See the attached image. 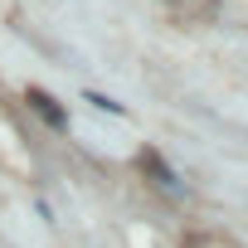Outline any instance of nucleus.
Instances as JSON below:
<instances>
[{
	"label": "nucleus",
	"mask_w": 248,
	"mask_h": 248,
	"mask_svg": "<svg viewBox=\"0 0 248 248\" xmlns=\"http://www.w3.org/2000/svg\"><path fill=\"white\" fill-rule=\"evenodd\" d=\"M30 102H34V112H39V117L49 122V127H59V132L68 127V117H63V107H59V102H54L49 93H39V88H34V93H30Z\"/></svg>",
	"instance_id": "f257e3e1"
},
{
	"label": "nucleus",
	"mask_w": 248,
	"mask_h": 248,
	"mask_svg": "<svg viewBox=\"0 0 248 248\" xmlns=\"http://www.w3.org/2000/svg\"><path fill=\"white\" fill-rule=\"evenodd\" d=\"M141 166H146V170H151L166 190H175V175H170V166H161V156H156V151H141Z\"/></svg>",
	"instance_id": "f03ea898"
}]
</instances>
